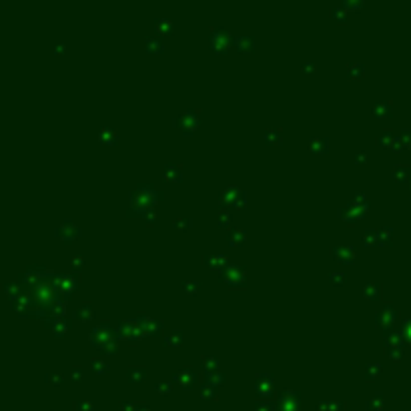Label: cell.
<instances>
[{
	"mask_svg": "<svg viewBox=\"0 0 411 411\" xmlns=\"http://www.w3.org/2000/svg\"><path fill=\"white\" fill-rule=\"evenodd\" d=\"M345 4L347 6H355V8H361V4H363V0H345Z\"/></svg>",
	"mask_w": 411,
	"mask_h": 411,
	"instance_id": "obj_1",
	"label": "cell"
}]
</instances>
